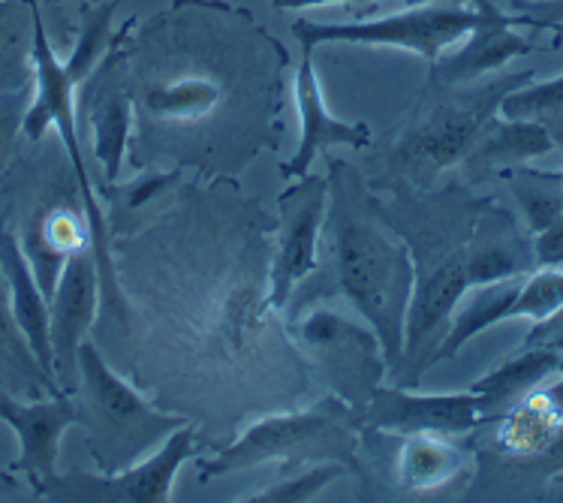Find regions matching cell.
I'll use <instances>...</instances> for the list:
<instances>
[{
    "instance_id": "cell-21",
    "label": "cell",
    "mask_w": 563,
    "mask_h": 503,
    "mask_svg": "<svg viewBox=\"0 0 563 503\" xmlns=\"http://www.w3.org/2000/svg\"><path fill=\"white\" fill-rule=\"evenodd\" d=\"M554 151L552 136L533 121H509V118H492L485 124L483 136L473 145L471 163L476 170H492V166H518V163L533 161Z\"/></svg>"
},
{
    "instance_id": "cell-8",
    "label": "cell",
    "mask_w": 563,
    "mask_h": 503,
    "mask_svg": "<svg viewBox=\"0 0 563 503\" xmlns=\"http://www.w3.org/2000/svg\"><path fill=\"white\" fill-rule=\"evenodd\" d=\"M196 428L185 423L163 440L151 456L118 473H81L69 470L48 482L46 501H91V503H166L175 494V477L187 458H196Z\"/></svg>"
},
{
    "instance_id": "cell-7",
    "label": "cell",
    "mask_w": 563,
    "mask_h": 503,
    "mask_svg": "<svg viewBox=\"0 0 563 503\" xmlns=\"http://www.w3.org/2000/svg\"><path fill=\"white\" fill-rule=\"evenodd\" d=\"M277 248L268 269V305L284 314L299 286L320 269V241L329 211V182L322 175H301L287 182L277 199Z\"/></svg>"
},
{
    "instance_id": "cell-2",
    "label": "cell",
    "mask_w": 563,
    "mask_h": 503,
    "mask_svg": "<svg viewBox=\"0 0 563 503\" xmlns=\"http://www.w3.org/2000/svg\"><path fill=\"white\" fill-rule=\"evenodd\" d=\"M76 368V416L100 473H118L136 464L187 423L178 413L161 411L133 383H126L91 338L81 341Z\"/></svg>"
},
{
    "instance_id": "cell-19",
    "label": "cell",
    "mask_w": 563,
    "mask_h": 503,
    "mask_svg": "<svg viewBox=\"0 0 563 503\" xmlns=\"http://www.w3.org/2000/svg\"><path fill=\"white\" fill-rule=\"evenodd\" d=\"M563 365V356L552 350H540V347H518L516 356H509L504 365L488 371L483 380H476L471 392L479 395L483 401V416L495 419L506 407H512L528 392L542 386L549 378H558Z\"/></svg>"
},
{
    "instance_id": "cell-9",
    "label": "cell",
    "mask_w": 563,
    "mask_h": 503,
    "mask_svg": "<svg viewBox=\"0 0 563 503\" xmlns=\"http://www.w3.org/2000/svg\"><path fill=\"white\" fill-rule=\"evenodd\" d=\"M353 423L368 435H471L485 423L483 401L476 392H452V395H422V392L383 386L371 392L365 404L353 407Z\"/></svg>"
},
{
    "instance_id": "cell-6",
    "label": "cell",
    "mask_w": 563,
    "mask_h": 503,
    "mask_svg": "<svg viewBox=\"0 0 563 503\" xmlns=\"http://www.w3.org/2000/svg\"><path fill=\"white\" fill-rule=\"evenodd\" d=\"M287 329L296 353L305 356V368H311L329 392L350 407L365 404L389 371L377 332L341 310L313 305L289 320Z\"/></svg>"
},
{
    "instance_id": "cell-27",
    "label": "cell",
    "mask_w": 563,
    "mask_h": 503,
    "mask_svg": "<svg viewBox=\"0 0 563 503\" xmlns=\"http://www.w3.org/2000/svg\"><path fill=\"white\" fill-rule=\"evenodd\" d=\"M533 260L537 265H563V211L533 236Z\"/></svg>"
},
{
    "instance_id": "cell-31",
    "label": "cell",
    "mask_w": 563,
    "mask_h": 503,
    "mask_svg": "<svg viewBox=\"0 0 563 503\" xmlns=\"http://www.w3.org/2000/svg\"><path fill=\"white\" fill-rule=\"evenodd\" d=\"M22 494L19 482L10 477V470H0V501H24Z\"/></svg>"
},
{
    "instance_id": "cell-16",
    "label": "cell",
    "mask_w": 563,
    "mask_h": 503,
    "mask_svg": "<svg viewBox=\"0 0 563 503\" xmlns=\"http://www.w3.org/2000/svg\"><path fill=\"white\" fill-rule=\"evenodd\" d=\"M85 248H91L85 211L64 206L48 208L46 215H40L31 223L22 241V251L46 298H52V293H55V284H58L69 256L85 251Z\"/></svg>"
},
{
    "instance_id": "cell-29",
    "label": "cell",
    "mask_w": 563,
    "mask_h": 503,
    "mask_svg": "<svg viewBox=\"0 0 563 503\" xmlns=\"http://www.w3.org/2000/svg\"><path fill=\"white\" fill-rule=\"evenodd\" d=\"M371 3H383V0H272V7L284 12L322 10V7H371ZM401 3L413 7V3H426V0H401Z\"/></svg>"
},
{
    "instance_id": "cell-13",
    "label": "cell",
    "mask_w": 563,
    "mask_h": 503,
    "mask_svg": "<svg viewBox=\"0 0 563 503\" xmlns=\"http://www.w3.org/2000/svg\"><path fill=\"white\" fill-rule=\"evenodd\" d=\"M227 103V85L218 73L202 67L173 69L166 76L148 79L139 88V100L133 106L142 109L148 124L196 127L206 124L208 118Z\"/></svg>"
},
{
    "instance_id": "cell-35",
    "label": "cell",
    "mask_w": 563,
    "mask_h": 503,
    "mask_svg": "<svg viewBox=\"0 0 563 503\" xmlns=\"http://www.w3.org/2000/svg\"><path fill=\"white\" fill-rule=\"evenodd\" d=\"M561 371H563V365H561Z\"/></svg>"
},
{
    "instance_id": "cell-5",
    "label": "cell",
    "mask_w": 563,
    "mask_h": 503,
    "mask_svg": "<svg viewBox=\"0 0 563 503\" xmlns=\"http://www.w3.org/2000/svg\"><path fill=\"white\" fill-rule=\"evenodd\" d=\"M530 79L533 73H516V76L483 85L476 91H461L434 103L404 133L391 154V166L410 175L416 184H431V178H438L440 172L452 170L471 157L485 124L500 109V100Z\"/></svg>"
},
{
    "instance_id": "cell-4",
    "label": "cell",
    "mask_w": 563,
    "mask_h": 503,
    "mask_svg": "<svg viewBox=\"0 0 563 503\" xmlns=\"http://www.w3.org/2000/svg\"><path fill=\"white\" fill-rule=\"evenodd\" d=\"M497 0H473V7L459 3H413L407 10L386 12L377 19H356V22H313L299 19L292 34L301 48L317 52L325 43H346V46L401 48L438 64L446 48L459 46L464 36L476 31L492 15Z\"/></svg>"
},
{
    "instance_id": "cell-15",
    "label": "cell",
    "mask_w": 563,
    "mask_h": 503,
    "mask_svg": "<svg viewBox=\"0 0 563 503\" xmlns=\"http://www.w3.org/2000/svg\"><path fill=\"white\" fill-rule=\"evenodd\" d=\"M0 272H3L7 293H10L12 317L19 322L24 341L31 343L40 365L55 378V356H52V335H48V298L36 284L31 263L22 251V241L12 236V229L3 220H0Z\"/></svg>"
},
{
    "instance_id": "cell-28",
    "label": "cell",
    "mask_w": 563,
    "mask_h": 503,
    "mask_svg": "<svg viewBox=\"0 0 563 503\" xmlns=\"http://www.w3.org/2000/svg\"><path fill=\"white\" fill-rule=\"evenodd\" d=\"M521 347H540V350H552V353L563 356V305L554 310L552 317L533 322V329L521 341Z\"/></svg>"
},
{
    "instance_id": "cell-30",
    "label": "cell",
    "mask_w": 563,
    "mask_h": 503,
    "mask_svg": "<svg viewBox=\"0 0 563 503\" xmlns=\"http://www.w3.org/2000/svg\"><path fill=\"white\" fill-rule=\"evenodd\" d=\"M15 0H0V67L7 61V48L15 46Z\"/></svg>"
},
{
    "instance_id": "cell-10",
    "label": "cell",
    "mask_w": 563,
    "mask_h": 503,
    "mask_svg": "<svg viewBox=\"0 0 563 503\" xmlns=\"http://www.w3.org/2000/svg\"><path fill=\"white\" fill-rule=\"evenodd\" d=\"M0 423L10 425L12 435L19 437V456L7 470L22 473L31 485V494L43 497L48 482L58 477L60 440L73 425H79L76 401L69 392L19 398L0 390Z\"/></svg>"
},
{
    "instance_id": "cell-26",
    "label": "cell",
    "mask_w": 563,
    "mask_h": 503,
    "mask_svg": "<svg viewBox=\"0 0 563 503\" xmlns=\"http://www.w3.org/2000/svg\"><path fill=\"white\" fill-rule=\"evenodd\" d=\"M22 94H10V97H0V166L7 163L15 142V133H22V114L24 106H19Z\"/></svg>"
},
{
    "instance_id": "cell-1",
    "label": "cell",
    "mask_w": 563,
    "mask_h": 503,
    "mask_svg": "<svg viewBox=\"0 0 563 503\" xmlns=\"http://www.w3.org/2000/svg\"><path fill=\"white\" fill-rule=\"evenodd\" d=\"M322 232L329 241L334 284L377 332L389 371L401 374L404 326L416 286L413 251L383 220L368 187L344 161H332L329 170Z\"/></svg>"
},
{
    "instance_id": "cell-18",
    "label": "cell",
    "mask_w": 563,
    "mask_h": 503,
    "mask_svg": "<svg viewBox=\"0 0 563 503\" xmlns=\"http://www.w3.org/2000/svg\"><path fill=\"white\" fill-rule=\"evenodd\" d=\"M495 447L500 456L533 464L537 458L552 447L554 435L561 431L563 413L545 390V383L528 392L525 398L506 407L500 416H495Z\"/></svg>"
},
{
    "instance_id": "cell-33",
    "label": "cell",
    "mask_w": 563,
    "mask_h": 503,
    "mask_svg": "<svg viewBox=\"0 0 563 503\" xmlns=\"http://www.w3.org/2000/svg\"><path fill=\"white\" fill-rule=\"evenodd\" d=\"M52 3H60V0H52Z\"/></svg>"
},
{
    "instance_id": "cell-32",
    "label": "cell",
    "mask_w": 563,
    "mask_h": 503,
    "mask_svg": "<svg viewBox=\"0 0 563 503\" xmlns=\"http://www.w3.org/2000/svg\"><path fill=\"white\" fill-rule=\"evenodd\" d=\"M554 482H561L563 485V473H558V477H554Z\"/></svg>"
},
{
    "instance_id": "cell-3",
    "label": "cell",
    "mask_w": 563,
    "mask_h": 503,
    "mask_svg": "<svg viewBox=\"0 0 563 503\" xmlns=\"http://www.w3.org/2000/svg\"><path fill=\"white\" fill-rule=\"evenodd\" d=\"M356 449L353 407L329 392L311 407L272 413L253 423L235 444L199 461V480H218L263 464H280L284 473L313 461H341L346 468H356Z\"/></svg>"
},
{
    "instance_id": "cell-11",
    "label": "cell",
    "mask_w": 563,
    "mask_h": 503,
    "mask_svg": "<svg viewBox=\"0 0 563 503\" xmlns=\"http://www.w3.org/2000/svg\"><path fill=\"white\" fill-rule=\"evenodd\" d=\"M100 314V275L91 248L73 253L60 272L55 293L48 298V335H52V356H55V378L64 392L73 395L79 380L81 341L91 332Z\"/></svg>"
},
{
    "instance_id": "cell-24",
    "label": "cell",
    "mask_w": 563,
    "mask_h": 503,
    "mask_svg": "<svg viewBox=\"0 0 563 503\" xmlns=\"http://www.w3.org/2000/svg\"><path fill=\"white\" fill-rule=\"evenodd\" d=\"M289 477L265 485L260 492L239 497V501H256V503H305L317 501L329 485L344 480L350 468L341 461H313V464H301V468L287 470Z\"/></svg>"
},
{
    "instance_id": "cell-20",
    "label": "cell",
    "mask_w": 563,
    "mask_h": 503,
    "mask_svg": "<svg viewBox=\"0 0 563 503\" xmlns=\"http://www.w3.org/2000/svg\"><path fill=\"white\" fill-rule=\"evenodd\" d=\"M0 390L12 392L19 398H43V395L64 392L58 380L40 365L31 343L24 341L22 329L12 317L3 272H0Z\"/></svg>"
},
{
    "instance_id": "cell-34",
    "label": "cell",
    "mask_w": 563,
    "mask_h": 503,
    "mask_svg": "<svg viewBox=\"0 0 563 503\" xmlns=\"http://www.w3.org/2000/svg\"><path fill=\"white\" fill-rule=\"evenodd\" d=\"M561 182H563V170H561Z\"/></svg>"
},
{
    "instance_id": "cell-23",
    "label": "cell",
    "mask_w": 563,
    "mask_h": 503,
    "mask_svg": "<svg viewBox=\"0 0 563 503\" xmlns=\"http://www.w3.org/2000/svg\"><path fill=\"white\" fill-rule=\"evenodd\" d=\"M509 190L516 196L528 229L537 236L563 211V182L561 172L509 170L506 172Z\"/></svg>"
},
{
    "instance_id": "cell-25",
    "label": "cell",
    "mask_w": 563,
    "mask_h": 503,
    "mask_svg": "<svg viewBox=\"0 0 563 503\" xmlns=\"http://www.w3.org/2000/svg\"><path fill=\"white\" fill-rule=\"evenodd\" d=\"M516 28L545 31L554 36V48L563 52V0H509Z\"/></svg>"
},
{
    "instance_id": "cell-12",
    "label": "cell",
    "mask_w": 563,
    "mask_h": 503,
    "mask_svg": "<svg viewBox=\"0 0 563 503\" xmlns=\"http://www.w3.org/2000/svg\"><path fill=\"white\" fill-rule=\"evenodd\" d=\"M296 109H299V145L292 151L289 161L280 163V178L296 182L301 175H308L317 154L325 149H368L374 136L365 124L341 121L329 112L325 97H322L320 76L313 67V52L301 48V61L296 67Z\"/></svg>"
},
{
    "instance_id": "cell-17",
    "label": "cell",
    "mask_w": 563,
    "mask_h": 503,
    "mask_svg": "<svg viewBox=\"0 0 563 503\" xmlns=\"http://www.w3.org/2000/svg\"><path fill=\"white\" fill-rule=\"evenodd\" d=\"M471 468V452L449 435H401L398 456H395V482L401 485V492L428 494L446 489L449 482H455L461 473Z\"/></svg>"
},
{
    "instance_id": "cell-14",
    "label": "cell",
    "mask_w": 563,
    "mask_h": 503,
    "mask_svg": "<svg viewBox=\"0 0 563 503\" xmlns=\"http://www.w3.org/2000/svg\"><path fill=\"white\" fill-rule=\"evenodd\" d=\"M533 48H537V43H530L528 36L518 34L509 10L495 7L492 15L476 31L461 40L455 52L440 55L438 64H431V69H434V79L443 81V85H471V81L506 67L509 61L530 55Z\"/></svg>"
},
{
    "instance_id": "cell-22",
    "label": "cell",
    "mask_w": 563,
    "mask_h": 503,
    "mask_svg": "<svg viewBox=\"0 0 563 503\" xmlns=\"http://www.w3.org/2000/svg\"><path fill=\"white\" fill-rule=\"evenodd\" d=\"M500 118L533 121L552 136L554 149H563V76L537 85H518L500 100Z\"/></svg>"
}]
</instances>
